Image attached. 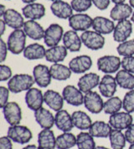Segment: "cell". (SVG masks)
I'll use <instances>...</instances> for the list:
<instances>
[{
    "label": "cell",
    "mask_w": 134,
    "mask_h": 149,
    "mask_svg": "<svg viewBox=\"0 0 134 149\" xmlns=\"http://www.w3.org/2000/svg\"><path fill=\"white\" fill-rule=\"evenodd\" d=\"M89 133L93 137L97 138H107L109 137L112 131V127L109 123H107L102 120H96L92 123L90 129L88 130Z\"/></svg>",
    "instance_id": "f1b7e54d"
},
{
    "label": "cell",
    "mask_w": 134,
    "mask_h": 149,
    "mask_svg": "<svg viewBox=\"0 0 134 149\" xmlns=\"http://www.w3.org/2000/svg\"><path fill=\"white\" fill-rule=\"evenodd\" d=\"M48 1H52V2H56V1H60V0H48Z\"/></svg>",
    "instance_id": "91938a15"
},
{
    "label": "cell",
    "mask_w": 134,
    "mask_h": 149,
    "mask_svg": "<svg viewBox=\"0 0 134 149\" xmlns=\"http://www.w3.org/2000/svg\"><path fill=\"white\" fill-rule=\"evenodd\" d=\"M109 140L111 149H124L127 142L125 134L116 129H112L109 136Z\"/></svg>",
    "instance_id": "d590c367"
},
{
    "label": "cell",
    "mask_w": 134,
    "mask_h": 149,
    "mask_svg": "<svg viewBox=\"0 0 134 149\" xmlns=\"http://www.w3.org/2000/svg\"><path fill=\"white\" fill-rule=\"evenodd\" d=\"M38 145L41 149H55L56 138L51 129H43L38 134Z\"/></svg>",
    "instance_id": "4dcf8cb0"
},
{
    "label": "cell",
    "mask_w": 134,
    "mask_h": 149,
    "mask_svg": "<svg viewBox=\"0 0 134 149\" xmlns=\"http://www.w3.org/2000/svg\"><path fill=\"white\" fill-rule=\"evenodd\" d=\"M91 0H71V5L73 10L77 13H84L92 5Z\"/></svg>",
    "instance_id": "60d3db41"
},
{
    "label": "cell",
    "mask_w": 134,
    "mask_h": 149,
    "mask_svg": "<svg viewBox=\"0 0 134 149\" xmlns=\"http://www.w3.org/2000/svg\"><path fill=\"white\" fill-rule=\"evenodd\" d=\"M115 78L118 85L121 88L126 90L134 89V74L124 69H121L117 72Z\"/></svg>",
    "instance_id": "836d02e7"
},
{
    "label": "cell",
    "mask_w": 134,
    "mask_h": 149,
    "mask_svg": "<svg viewBox=\"0 0 134 149\" xmlns=\"http://www.w3.org/2000/svg\"><path fill=\"white\" fill-rule=\"evenodd\" d=\"M44 100L48 107L54 111L57 112L63 109L65 102L63 96L55 90L48 89L45 91L44 93Z\"/></svg>",
    "instance_id": "ac0fdd59"
},
{
    "label": "cell",
    "mask_w": 134,
    "mask_h": 149,
    "mask_svg": "<svg viewBox=\"0 0 134 149\" xmlns=\"http://www.w3.org/2000/svg\"><path fill=\"white\" fill-rule=\"evenodd\" d=\"M12 140L8 136H3L0 137V149H13Z\"/></svg>",
    "instance_id": "bcb514c9"
},
{
    "label": "cell",
    "mask_w": 134,
    "mask_h": 149,
    "mask_svg": "<svg viewBox=\"0 0 134 149\" xmlns=\"http://www.w3.org/2000/svg\"><path fill=\"white\" fill-rule=\"evenodd\" d=\"M7 136L14 142L21 145L28 143L33 137L30 129L27 126L21 125L9 126Z\"/></svg>",
    "instance_id": "5b68a950"
},
{
    "label": "cell",
    "mask_w": 134,
    "mask_h": 149,
    "mask_svg": "<svg viewBox=\"0 0 134 149\" xmlns=\"http://www.w3.org/2000/svg\"><path fill=\"white\" fill-rule=\"evenodd\" d=\"M24 100L28 108L34 111L43 107V104L45 103L44 94L42 93L40 88L34 87L26 91Z\"/></svg>",
    "instance_id": "9a60e30c"
},
{
    "label": "cell",
    "mask_w": 134,
    "mask_h": 149,
    "mask_svg": "<svg viewBox=\"0 0 134 149\" xmlns=\"http://www.w3.org/2000/svg\"><path fill=\"white\" fill-rule=\"evenodd\" d=\"M112 3H114L115 4H119V3H125L126 0H111Z\"/></svg>",
    "instance_id": "f5cc1de1"
},
{
    "label": "cell",
    "mask_w": 134,
    "mask_h": 149,
    "mask_svg": "<svg viewBox=\"0 0 134 149\" xmlns=\"http://www.w3.org/2000/svg\"><path fill=\"white\" fill-rule=\"evenodd\" d=\"M33 77L35 84L40 88H47L53 79L49 68L44 64H38L34 68Z\"/></svg>",
    "instance_id": "8fae6325"
},
{
    "label": "cell",
    "mask_w": 134,
    "mask_h": 149,
    "mask_svg": "<svg viewBox=\"0 0 134 149\" xmlns=\"http://www.w3.org/2000/svg\"><path fill=\"white\" fill-rule=\"evenodd\" d=\"M55 125L60 131L70 132L74 127L71 115L65 110L57 111L55 116Z\"/></svg>",
    "instance_id": "603a6c76"
},
{
    "label": "cell",
    "mask_w": 134,
    "mask_h": 149,
    "mask_svg": "<svg viewBox=\"0 0 134 149\" xmlns=\"http://www.w3.org/2000/svg\"><path fill=\"white\" fill-rule=\"evenodd\" d=\"M63 27L59 24H51L45 32L44 41L45 44L49 47L58 46L60 40L63 39Z\"/></svg>",
    "instance_id": "52a82bcc"
},
{
    "label": "cell",
    "mask_w": 134,
    "mask_h": 149,
    "mask_svg": "<svg viewBox=\"0 0 134 149\" xmlns=\"http://www.w3.org/2000/svg\"><path fill=\"white\" fill-rule=\"evenodd\" d=\"M122 60L118 56L107 55L97 59L96 66L100 72L105 74H112L118 72L121 68Z\"/></svg>",
    "instance_id": "3957f363"
},
{
    "label": "cell",
    "mask_w": 134,
    "mask_h": 149,
    "mask_svg": "<svg viewBox=\"0 0 134 149\" xmlns=\"http://www.w3.org/2000/svg\"><path fill=\"white\" fill-rule=\"evenodd\" d=\"M133 118L130 113L126 111H119L113 115H111L109 117V124L112 129H116L119 131L126 130L133 124Z\"/></svg>",
    "instance_id": "7c38bea8"
},
{
    "label": "cell",
    "mask_w": 134,
    "mask_h": 149,
    "mask_svg": "<svg viewBox=\"0 0 134 149\" xmlns=\"http://www.w3.org/2000/svg\"><path fill=\"white\" fill-rule=\"evenodd\" d=\"M118 86L116 78L111 74H106L101 79L98 88L101 95L109 99L115 95Z\"/></svg>",
    "instance_id": "2e32d148"
},
{
    "label": "cell",
    "mask_w": 134,
    "mask_h": 149,
    "mask_svg": "<svg viewBox=\"0 0 134 149\" xmlns=\"http://www.w3.org/2000/svg\"><path fill=\"white\" fill-rule=\"evenodd\" d=\"M95 149H110V148H106V147H103V146H97V147H96V148Z\"/></svg>",
    "instance_id": "11a10c76"
},
{
    "label": "cell",
    "mask_w": 134,
    "mask_h": 149,
    "mask_svg": "<svg viewBox=\"0 0 134 149\" xmlns=\"http://www.w3.org/2000/svg\"><path fill=\"white\" fill-rule=\"evenodd\" d=\"M23 3H26V4H30V3H35L36 0H21Z\"/></svg>",
    "instance_id": "db71d44e"
},
{
    "label": "cell",
    "mask_w": 134,
    "mask_h": 149,
    "mask_svg": "<svg viewBox=\"0 0 134 149\" xmlns=\"http://www.w3.org/2000/svg\"><path fill=\"white\" fill-rule=\"evenodd\" d=\"M115 24L112 19H107L103 16H96L93 19L92 29L95 31L102 35H109L113 33L115 29Z\"/></svg>",
    "instance_id": "484cf974"
},
{
    "label": "cell",
    "mask_w": 134,
    "mask_h": 149,
    "mask_svg": "<svg viewBox=\"0 0 134 149\" xmlns=\"http://www.w3.org/2000/svg\"><path fill=\"white\" fill-rule=\"evenodd\" d=\"M50 10L55 17L61 19H69L74 15L71 4L63 0L53 2L50 5Z\"/></svg>",
    "instance_id": "cb8c5ba5"
},
{
    "label": "cell",
    "mask_w": 134,
    "mask_h": 149,
    "mask_svg": "<svg viewBox=\"0 0 134 149\" xmlns=\"http://www.w3.org/2000/svg\"><path fill=\"white\" fill-rule=\"evenodd\" d=\"M100 81L101 79L98 74L95 72H87L84 73V75L80 78L77 86L81 92L87 94L88 92L92 91L96 87H98Z\"/></svg>",
    "instance_id": "e0dca14e"
},
{
    "label": "cell",
    "mask_w": 134,
    "mask_h": 149,
    "mask_svg": "<svg viewBox=\"0 0 134 149\" xmlns=\"http://www.w3.org/2000/svg\"><path fill=\"white\" fill-rule=\"evenodd\" d=\"M63 46L71 52H78L82 47V40L77 32L71 30L65 32L63 36Z\"/></svg>",
    "instance_id": "d6986e66"
},
{
    "label": "cell",
    "mask_w": 134,
    "mask_h": 149,
    "mask_svg": "<svg viewBox=\"0 0 134 149\" xmlns=\"http://www.w3.org/2000/svg\"><path fill=\"white\" fill-rule=\"evenodd\" d=\"M8 47L7 42L4 41V40L1 38L0 40V63H3L8 56Z\"/></svg>",
    "instance_id": "f6af8a7d"
},
{
    "label": "cell",
    "mask_w": 134,
    "mask_h": 149,
    "mask_svg": "<svg viewBox=\"0 0 134 149\" xmlns=\"http://www.w3.org/2000/svg\"><path fill=\"white\" fill-rule=\"evenodd\" d=\"M80 38L84 46L91 51H98L102 49L105 46V37L103 35L95 31H87L82 32Z\"/></svg>",
    "instance_id": "277c9868"
},
{
    "label": "cell",
    "mask_w": 134,
    "mask_h": 149,
    "mask_svg": "<svg viewBox=\"0 0 134 149\" xmlns=\"http://www.w3.org/2000/svg\"><path fill=\"white\" fill-rule=\"evenodd\" d=\"M35 84L34 77L27 73H18L8 81V88L13 94L28 91Z\"/></svg>",
    "instance_id": "6da1fadb"
},
{
    "label": "cell",
    "mask_w": 134,
    "mask_h": 149,
    "mask_svg": "<svg viewBox=\"0 0 134 149\" xmlns=\"http://www.w3.org/2000/svg\"><path fill=\"white\" fill-rule=\"evenodd\" d=\"M76 145V136L71 132H63L56 137L57 149H71Z\"/></svg>",
    "instance_id": "e575fe53"
},
{
    "label": "cell",
    "mask_w": 134,
    "mask_h": 149,
    "mask_svg": "<svg viewBox=\"0 0 134 149\" xmlns=\"http://www.w3.org/2000/svg\"><path fill=\"white\" fill-rule=\"evenodd\" d=\"M23 30L25 32L26 36L34 40L44 39L45 30H44L43 26L36 20L28 19L27 21H25Z\"/></svg>",
    "instance_id": "44dd1931"
},
{
    "label": "cell",
    "mask_w": 134,
    "mask_h": 149,
    "mask_svg": "<svg viewBox=\"0 0 134 149\" xmlns=\"http://www.w3.org/2000/svg\"><path fill=\"white\" fill-rule=\"evenodd\" d=\"M69 25L75 31H87L92 27L93 19L85 13H77L71 16L68 19Z\"/></svg>",
    "instance_id": "8992f818"
},
{
    "label": "cell",
    "mask_w": 134,
    "mask_h": 149,
    "mask_svg": "<svg viewBox=\"0 0 134 149\" xmlns=\"http://www.w3.org/2000/svg\"><path fill=\"white\" fill-rule=\"evenodd\" d=\"M26 38L27 36L24 30H14L8 36L7 40L8 51L14 55H19L24 52L26 47Z\"/></svg>",
    "instance_id": "7a4b0ae2"
},
{
    "label": "cell",
    "mask_w": 134,
    "mask_h": 149,
    "mask_svg": "<svg viewBox=\"0 0 134 149\" xmlns=\"http://www.w3.org/2000/svg\"><path fill=\"white\" fill-rule=\"evenodd\" d=\"M92 3L99 10H105L109 7L111 0H91Z\"/></svg>",
    "instance_id": "7dc6e473"
},
{
    "label": "cell",
    "mask_w": 134,
    "mask_h": 149,
    "mask_svg": "<svg viewBox=\"0 0 134 149\" xmlns=\"http://www.w3.org/2000/svg\"><path fill=\"white\" fill-rule=\"evenodd\" d=\"M121 67L122 69L134 74V56L123 57L122 59Z\"/></svg>",
    "instance_id": "b9f144b4"
},
{
    "label": "cell",
    "mask_w": 134,
    "mask_h": 149,
    "mask_svg": "<svg viewBox=\"0 0 134 149\" xmlns=\"http://www.w3.org/2000/svg\"><path fill=\"white\" fill-rule=\"evenodd\" d=\"M3 19L6 23L7 26L14 30L23 28L25 23L24 16L14 8H7L6 12L3 15Z\"/></svg>",
    "instance_id": "ffe728a7"
},
{
    "label": "cell",
    "mask_w": 134,
    "mask_h": 149,
    "mask_svg": "<svg viewBox=\"0 0 134 149\" xmlns=\"http://www.w3.org/2000/svg\"><path fill=\"white\" fill-rule=\"evenodd\" d=\"M125 136H126V141L130 144L134 143V123H133L125 132Z\"/></svg>",
    "instance_id": "c3c4849f"
},
{
    "label": "cell",
    "mask_w": 134,
    "mask_h": 149,
    "mask_svg": "<svg viewBox=\"0 0 134 149\" xmlns=\"http://www.w3.org/2000/svg\"><path fill=\"white\" fill-rule=\"evenodd\" d=\"M122 108V100L118 97L113 96L109 98L106 102H104L103 111L107 115H113L119 112Z\"/></svg>",
    "instance_id": "74e56055"
},
{
    "label": "cell",
    "mask_w": 134,
    "mask_h": 149,
    "mask_svg": "<svg viewBox=\"0 0 134 149\" xmlns=\"http://www.w3.org/2000/svg\"><path fill=\"white\" fill-rule=\"evenodd\" d=\"M22 149H41L39 147V146H35V145H33V144H30V145H27L26 147H24Z\"/></svg>",
    "instance_id": "816d5d0a"
},
{
    "label": "cell",
    "mask_w": 134,
    "mask_h": 149,
    "mask_svg": "<svg viewBox=\"0 0 134 149\" xmlns=\"http://www.w3.org/2000/svg\"><path fill=\"white\" fill-rule=\"evenodd\" d=\"M6 10H7V8H6V7L3 4L0 5V16L1 17H3V15H4V13L6 12Z\"/></svg>",
    "instance_id": "f907efd6"
},
{
    "label": "cell",
    "mask_w": 134,
    "mask_h": 149,
    "mask_svg": "<svg viewBox=\"0 0 134 149\" xmlns=\"http://www.w3.org/2000/svg\"><path fill=\"white\" fill-rule=\"evenodd\" d=\"M92 67V59L88 55H80L72 58L69 63V68L72 72L76 74L86 73Z\"/></svg>",
    "instance_id": "4fadbf2b"
},
{
    "label": "cell",
    "mask_w": 134,
    "mask_h": 149,
    "mask_svg": "<svg viewBox=\"0 0 134 149\" xmlns=\"http://www.w3.org/2000/svg\"><path fill=\"white\" fill-rule=\"evenodd\" d=\"M76 146L78 149H95L94 137L89 132H82L76 136Z\"/></svg>",
    "instance_id": "8d00e7d4"
},
{
    "label": "cell",
    "mask_w": 134,
    "mask_h": 149,
    "mask_svg": "<svg viewBox=\"0 0 134 149\" xmlns=\"http://www.w3.org/2000/svg\"><path fill=\"white\" fill-rule=\"evenodd\" d=\"M52 79L57 81H65L71 78V72L69 66H65L61 63H54L49 68Z\"/></svg>",
    "instance_id": "d6a6232c"
},
{
    "label": "cell",
    "mask_w": 134,
    "mask_h": 149,
    "mask_svg": "<svg viewBox=\"0 0 134 149\" xmlns=\"http://www.w3.org/2000/svg\"><path fill=\"white\" fill-rule=\"evenodd\" d=\"M122 109L127 113L134 112V89L128 90L122 100Z\"/></svg>",
    "instance_id": "ab89813d"
},
{
    "label": "cell",
    "mask_w": 134,
    "mask_h": 149,
    "mask_svg": "<svg viewBox=\"0 0 134 149\" xmlns=\"http://www.w3.org/2000/svg\"><path fill=\"white\" fill-rule=\"evenodd\" d=\"M23 55L28 60H40L45 58L46 49L40 43H32L25 47Z\"/></svg>",
    "instance_id": "f546056e"
},
{
    "label": "cell",
    "mask_w": 134,
    "mask_h": 149,
    "mask_svg": "<svg viewBox=\"0 0 134 149\" xmlns=\"http://www.w3.org/2000/svg\"></svg>",
    "instance_id": "94428289"
},
{
    "label": "cell",
    "mask_w": 134,
    "mask_h": 149,
    "mask_svg": "<svg viewBox=\"0 0 134 149\" xmlns=\"http://www.w3.org/2000/svg\"><path fill=\"white\" fill-rule=\"evenodd\" d=\"M129 4L131 5V7L134 8V0H129Z\"/></svg>",
    "instance_id": "9f6ffc18"
},
{
    "label": "cell",
    "mask_w": 134,
    "mask_h": 149,
    "mask_svg": "<svg viewBox=\"0 0 134 149\" xmlns=\"http://www.w3.org/2000/svg\"><path fill=\"white\" fill-rule=\"evenodd\" d=\"M34 119L43 129H51L55 125V116L50 110L44 107L34 111Z\"/></svg>",
    "instance_id": "7402d4cb"
},
{
    "label": "cell",
    "mask_w": 134,
    "mask_h": 149,
    "mask_svg": "<svg viewBox=\"0 0 134 149\" xmlns=\"http://www.w3.org/2000/svg\"><path fill=\"white\" fill-rule=\"evenodd\" d=\"M133 33V22L129 19L118 21L113 31V39L118 43L126 41Z\"/></svg>",
    "instance_id": "5bb4252c"
},
{
    "label": "cell",
    "mask_w": 134,
    "mask_h": 149,
    "mask_svg": "<svg viewBox=\"0 0 134 149\" xmlns=\"http://www.w3.org/2000/svg\"><path fill=\"white\" fill-rule=\"evenodd\" d=\"M133 8L129 3H119L115 4V6L111 9L110 17L113 21H121L128 19L133 14Z\"/></svg>",
    "instance_id": "4316f807"
},
{
    "label": "cell",
    "mask_w": 134,
    "mask_h": 149,
    "mask_svg": "<svg viewBox=\"0 0 134 149\" xmlns=\"http://www.w3.org/2000/svg\"><path fill=\"white\" fill-rule=\"evenodd\" d=\"M118 55L123 57L134 56V39L127 40L122 43H119L117 47Z\"/></svg>",
    "instance_id": "f35d334b"
},
{
    "label": "cell",
    "mask_w": 134,
    "mask_h": 149,
    "mask_svg": "<svg viewBox=\"0 0 134 149\" xmlns=\"http://www.w3.org/2000/svg\"><path fill=\"white\" fill-rule=\"evenodd\" d=\"M65 101L72 106L78 107L81 104H84V96L85 94L74 85H67L63 88L62 91Z\"/></svg>",
    "instance_id": "9c48e42d"
},
{
    "label": "cell",
    "mask_w": 134,
    "mask_h": 149,
    "mask_svg": "<svg viewBox=\"0 0 134 149\" xmlns=\"http://www.w3.org/2000/svg\"><path fill=\"white\" fill-rule=\"evenodd\" d=\"M84 105L92 114H99L103 110L104 101L101 94L96 91H91L85 94L84 96Z\"/></svg>",
    "instance_id": "30bf717a"
},
{
    "label": "cell",
    "mask_w": 134,
    "mask_h": 149,
    "mask_svg": "<svg viewBox=\"0 0 134 149\" xmlns=\"http://www.w3.org/2000/svg\"><path fill=\"white\" fill-rule=\"evenodd\" d=\"M68 55V50L65 46H55L49 47L46 50L45 59L49 63H60L63 62Z\"/></svg>",
    "instance_id": "83f0119b"
},
{
    "label": "cell",
    "mask_w": 134,
    "mask_h": 149,
    "mask_svg": "<svg viewBox=\"0 0 134 149\" xmlns=\"http://www.w3.org/2000/svg\"><path fill=\"white\" fill-rule=\"evenodd\" d=\"M71 117H72L74 127L79 129L80 131L89 130L91 126L92 125L91 117L84 111L81 110L74 111L71 115Z\"/></svg>",
    "instance_id": "1f68e13d"
},
{
    "label": "cell",
    "mask_w": 134,
    "mask_h": 149,
    "mask_svg": "<svg viewBox=\"0 0 134 149\" xmlns=\"http://www.w3.org/2000/svg\"><path fill=\"white\" fill-rule=\"evenodd\" d=\"M9 93L10 91L8 88L4 86L0 87V106L1 108H3L8 103Z\"/></svg>",
    "instance_id": "ee69618b"
},
{
    "label": "cell",
    "mask_w": 134,
    "mask_h": 149,
    "mask_svg": "<svg viewBox=\"0 0 134 149\" xmlns=\"http://www.w3.org/2000/svg\"><path fill=\"white\" fill-rule=\"evenodd\" d=\"M3 109L5 120L10 126L19 125L22 120V110L17 102H8Z\"/></svg>",
    "instance_id": "ba28073f"
},
{
    "label": "cell",
    "mask_w": 134,
    "mask_h": 149,
    "mask_svg": "<svg viewBox=\"0 0 134 149\" xmlns=\"http://www.w3.org/2000/svg\"><path fill=\"white\" fill-rule=\"evenodd\" d=\"M131 21L133 22V24H134V12L133 14L132 15V16H131Z\"/></svg>",
    "instance_id": "6f0895ef"
},
{
    "label": "cell",
    "mask_w": 134,
    "mask_h": 149,
    "mask_svg": "<svg viewBox=\"0 0 134 149\" xmlns=\"http://www.w3.org/2000/svg\"><path fill=\"white\" fill-rule=\"evenodd\" d=\"M6 26H7V24L4 22V20L3 19H0V35L1 36H3L4 34V31L6 30Z\"/></svg>",
    "instance_id": "681fc988"
},
{
    "label": "cell",
    "mask_w": 134,
    "mask_h": 149,
    "mask_svg": "<svg viewBox=\"0 0 134 149\" xmlns=\"http://www.w3.org/2000/svg\"><path fill=\"white\" fill-rule=\"evenodd\" d=\"M13 77L12 74V69L8 65L1 64L0 65V81L4 82V81H8L9 79Z\"/></svg>",
    "instance_id": "7bdbcfd3"
},
{
    "label": "cell",
    "mask_w": 134,
    "mask_h": 149,
    "mask_svg": "<svg viewBox=\"0 0 134 149\" xmlns=\"http://www.w3.org/2000/svg\"><path fill=\"white\" fill-rule=\"evenodd\" d=\"M22 15L28 19L38 20L45 15V7L40 3L26 4L22 8Z\"/></svg>",
    "instance_id": "d4e9b609"
},
{
    "label": "cell",
    "mask_w": 134,
    "mask_h": 149,
    "mask_svg": "<svg viewBox=\"0 0 134 149\" xmlns=\"http://www.w3.org/2000/svg\"><path fill=\"white\" fill-rule=\"evenodd\" d=\"M128 149H134V143H132V144H130V146H129Z\"/></svg>",
    "instance_id": "680465c9"
}]
</instances>
